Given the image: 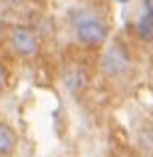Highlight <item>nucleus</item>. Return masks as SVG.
Here are the masks:
<instances>
[{"mask_svg": "<svg viewBox=\"0 0 153 157\" xmlns=\"http://www.w3.org/2000/svg\"><path fill=\"white\" fill-rule=\"evenodd\" d=\"M107 24L98 16H80L76 22V36L86 46H100L107 40Z\"/></svg>", "mask_w": 153, "mask_h": 157, "instance_id": "obj_1", "label": "nucleus"}, {"mask_svg": "<svg viewBox=\"0 0 153 157\" xmlns=\"http://www.w3.org/2000/svg\"><path fill=\"white\" fill-rule=\"evenodd\" d=\"M10 40H12L14 50L24 58L34 56V54H38V50H40V42H38V38H36V34L26 26H16L14 30H12Z\"/></svg>", "mask_w": 153, "mask_h": 157, "instance_id": "obj_2", "label": "nucleus"}, {"mask_svg": "<svg viewBox=\"0 0 153 157\" xmlns=\"http://www.w3.org/2000/svg\"><path fill=\"white\" fill-rule=\"evenodd\" d=\"M129 66H131L129 54L125 52V48L117 46V44L109 46L107 52L103 54V70H105V74H109V76H119V74L127 72Z\"/></svg>", "mask_w": 153, "mask_h": 157, "instance_id": "obj_3", "label": "nucleus"}, {"mask_svg": "<svg viewBox=\"0 0 153 157\" xmlns=\"http://www.w3.org/2000/svg\"><path fill=\"white\" fill-rule=\"evenodd\" d=\"M16 147V133L10 125L0 121V155H10Z\"/></svg>", "mask_w": 153, "mask_h": 157, "instance_id": "obj_4", "label": "nucleus"}, {"mask_svg": "<svg viewBox=\"0 0 153 157\" xmlns=\"http://www.w3.org/2000/svg\"><path fill=\"white\" fill-rule=\"evenodd\" d=\"M137 32L143 36V38H151V34H153V18L149 14L143 16V18L137 22Z\"/></svg>", "mask_w": 153, "mask_h": 157, "instance_id": "obj_5", "label": "nucleus"}, {"mask_svg": "<svg viewBox=\"0 0 153 157\" xmlns=\"http://www.w3.org/2000/svg\"><path fill=\"white\" fill-rule=\"evenodd\" d=\"M4 86H6V70H4L2 64H0V92L4 90Z\"/></svg>", "mask_w": 153, "mask_h": 157, "instance_id": "obj_6", "label": "nucleus"}, {"mask_svg": "<svg viewBox=\"0 0 153 157\" xmlns=\"http://www.w3.org/2000/svg\"><path fill=\"white\" fill-rule=\"evenodd\" d=\"M145 6H147V14L153 18V0H145Z\"/></svg>", "mask_w": 153, "mask_h": 157, "instance_id": "obj_7", "label": "nucleus"}, {"mask_svg": "<svg viewBox=\"0 0 153 157\" xmlns=\"http://www.w3.org/2000/svg\"><path fill=\"white\" fill-rule=\"evenodd\" d=\"M121 2H125V0H121Z\"/></svg>", "mask_w": 153, "mask_h": 157, "instance_id": "obj_8", "label": "nucleus"}]
</instances>
